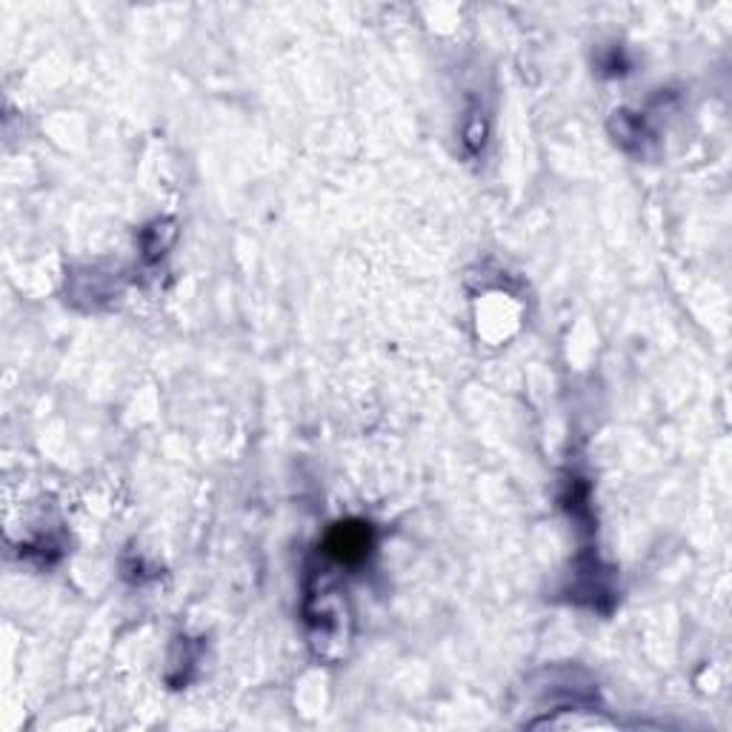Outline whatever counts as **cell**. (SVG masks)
<instances>
[{"label":"cell","instance_id":"6da1fadb","mask_svg":"<svg viewBox=\"0 0 732 732\" xmlns=\"http://www.w3.org/2000/svg\"><path fill=\"white\" fill-rule=\"evenodd\" d=\"M372 547L370 526L363 524H340L326 538V555H333L338 563H361Z\"/></svg>","mask_w":732,"mask_h":732}]
</instances>
